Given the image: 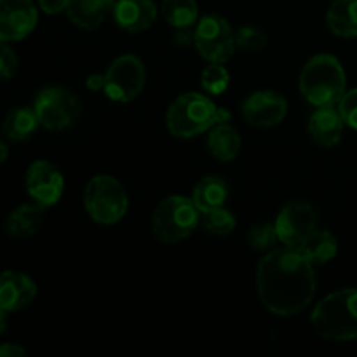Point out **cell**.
<instances>
[{"mask_svg":"<svg viewBox=\"0 0 357 357\" xmlns=\"http://www.w3.org/2000/svg\"><path fill=\"white\" fill-rule=\"evenodd\" d=\"M110 9L112 7L107 6L103 0H70L66 14L75 26L94 30L103 23Z\"/></svg>","mask_w":357,"mask_h":357,"instance_id":"obj_18","label":"cell"},{"mask_svg":"<svg viewBox=\"0 0 357 357\" xmlns=\"http://www.w3.org/2000/svg\"><path fill=\"white\" fill-rule=\"evenodd\" d=\"M338 112L349 128L357 129V87L342 96L338 101Z\"/></svg>","mask_w":357,"mask_h":357,"instance_id":"obj_30","label":"cell"},{"mask_svg":"<svg viewBox=\"0 0 357 357\" xmlns=\"http://www.w3.org/2000/svg\"><path fill=\"white\" fill-rule=\"evenodd\" d=\"M37 296V284L30 275L16 271L0 274V309L17 312L30 305Z\"/></svg>","mask_w":357,"mask_h":357,"instance_id":"obj_14","label":"cell"},{"mask_svg":"<svg viewBox=\"0 0 357 357\" xmlns=\"http://www.w3.org/2000/svg\"><path fill=\"white\" fill-rule=\"evenodd\" d=\"M208 149L218 160L229 162L236 159L241 150V136L232 126L220 122L211 129L208 136Z\"/></svg>","mask_w":357,"mask_h":357,"instance_id":"obj_22","label":"cell"},{"mask_svg":"<svg viewBox=\"0 0 357 357\" xmlns=\"http://www.w3.org/2000/svg\"><path fill=\"white\" fill-rule=\"evenodd\" d=\"M296 250L312 265H324L338 253V243L328 230H314Z\"/></svg>","mask_w":357,"mask_h":357,"instance_id":"obj_19","label":"cell"},{"mask_svg":"<svg viewBox=\"0 0 357 357\" xmlns=\"http://www.w3.org/2000/svg\"><path fill=\"white\" fill-rule=\"evenodd\" d=\"M345 72L335 56L317 54L303 66L300 91L314 107H333L345 94Z\"/></svg>","mask_w":357,"mask_h":357,"instance_id":"obj_3","label":"cell"},{"mask_svg":"<svg viewBox=\"0 0 357 357\" xmlns=\"http://www.w3.org/2000/svg\"><path fill=\"white\" fill-rule=\"evenodd\" d=\"M24 183H26L28 195L33 199V202L44 206V208L58 204L63 190H65V180H63L61 171L49 160L31 162L26 171Z\"/></svg>","mask_w":357,"mask_h":357,"instance_id":"obj_11","label":"cell"},{"mask_svg":"<svg viewBox=\"0 0 357 357\" xmlns=\"http://www.w3.org/2000/svg\"><path fill=\"white\" fill-rule=\"evenodd\" d=\"M87 87H89L91 91L105 89V75H100V73L89 75V79H87Z\"/></svg>","mask_w":357,"mask_h":357,"instance_id":"obj_33","label":"cell"},{"mask_svg":"<svg viewBox=\"0 0 357 357\" xmlns=\"http://www.w3.org/2000/svg\"><path fill=\"white\" fill-rule=\"evenodd\" d=\"M201 84L202 89H204L206 93L213 94V96H218V94L225 93L227 87H229L230 75L222 63H211V65L202 72Z\"/></svg>","mask_w":357,"mask_h":357,"instance_id":"obj_26","label":"cell"},{"mask_svg":"<svg viewBox=\"0 0 357 357\" xmlns=\"http://www.w3.org/2000/svg\"><path fill=\"white\" fill-rule=\"evenodd\" d=\"M70 0H38V6L45 14H59L66 10Z\"/></svg>","mask_w":357,"mask_h":357,"instance_id":"obj_31","label":"cell"},{"mask_svg":"<svg viewBox=\"0 0 357 357\" xmlns=\"http://www.w3.org/2000/svg\"><path fill=\"white\" fill-rule=\"evenodd\" d=\"M84 202L91 218L101 225H114L128 213V194L124 187L108 174L91 178L84 194Z\"/></svg>","mask_w":357,"mask_h":357,"instance_id":"obj_6","label":"cell"},{"mask_svg":"<svg viewBox=\"0 0 357 357\" xmlns=\"http://www.w3.org/2000/svg\"><path fill=\"white\" fill-rule=\"evenodd\" d=\"M288 101L275 91H257L243 103V115L255 128H272L284 121Z\"/></svg>","mask_w":357,"mask_h":357,"instance_id":"obj_13","label":"cell"},{"mask_svg":"<svg viewBox=\"0 0 357 357\" xmlns=\"http://www.w3.org/2000/svg\"><path fill=\"white\" fill-rule=\"evenodd\" d=\"M38 10L31 0H0V40L17 42L35 30Z\"/></svg>","mask_w":357,"mask_h":357,"instance_id":"obj_12","label":"cell"},{"mask_svg":"<svg viewBox=\"0 0 357 357\" xmlns=\"http://www.w3.org/2000/svg\"><path fill=\"white\" fill-rule=\"evenodd\" d=\"M248 243L257 251H271L274 250L275 243L279 241L278 230L272 223H261V225L253 227L246 236Z\"/></svg>","mask_w":357,"mask_h":357,"instance_id":"obj_27","label":"cell"},{"mask_svg":"<svg viewBox=\"0 0 357 357\" xmlns=\"http://www.w3.org/2000/svg\"><path fill=\"white\" fill-rule=\"evenodd\" d=\"M267 37L255 26H243L236 33V45L244 52H258L265 47Z\"/></svg>","mask_w":357,"mask_h":357,"instance_id":"obj_28","label":"cell"},{"mask_svg":"<svg viewBox=\"0 0 357 357\" xmlns=\"http://www.w3.org/2000/svg\"><path fill=\"white\" fill-rule=\"evenodd\" d=\"M38 126H40V121H38L35 108L21 107L9 112L2 124V131L13 142H24L33 136Z\"/></svg>","mask_w":357,"mask_h":357,"instance_id":"obj_23","label":"cell"},{"mask_svg":"<svg viewBox=\"0 0 357 357\" xmlns=\"http://www.w3.org/2000/svg\"><path fill=\"white\" fill-rule=\"evenodd\" d=\"M33 108L40 126L49 131H63L70 128L80 115V101L75 94L59 86L44 87L38 91Z\"/></svg>","mask_w":357,"mask_h":357,"instance_id":"obj_7","label":"cell"},{"mask_svg":"<svg viewBox=\"0 0 357 357\" xmlns=\"http://www.w3.org/2000/svg\"><path fill=\"white\" fill-rule=\"evenodd\" d=\"M199 208L194 199L171 195L159 202L152 215V230L164 244H176L187 239L199 223Z\"/></svg>","mask_w":357,"mask_h":357,"instance_id":"obj_5","label":"cell"},{"mask_svg":"<svg viewBox=\"0 0 357 357\" xmlns=\"http://www.w3.org/2000/svg\"><path fill=\"white\" fill-rule=\"evenodd\" d=\"M310 323L314 331L326 340H354L357 338V289H340L321 300Z\"/></svg>","mask_w":357,"mask_h":357,"instance_id":"obj_2","label":"cell"},{"mask_svg":"<svg viewBox=\"0 0 357 357\" xmlns=\"http://www.w3.org/2000/svg\"><path fill=\"white\" fill-rule=\"evenodd\" d=\"M145 66L142 59L132 54H124L115 59L105 73V94L110 100L131 101L138 96L145 86Z\"/></svg>","mask_w":357,"mask_h":357,"instance_id":"obj_9","label":"cell"},{"mask_svg":"<svg viewBox=\"0 0 357 357\" xmlns=\"http://www.w3.org/2000/svg\"><path fill=\"white\" fill-rule=\"evenodd\" d=\"M162 16L176 30L192 28L197 21V2L195 0H162Z\"/></svg>","mask_w":357,"mask_h":357,"instance_id":"obj_24","label":"cell"},{"mask_svg":"<svg viewBox=\"0 0 357 357\" xmlns=\"http://www.w3.org/2000/svg\"><path fill=\"white\" fill-rule=\"evenodd\" d=\"M194 42L202 58L223 65L232 58L236 35L225 17L218 14H208L197 23Z\"/></svg>","mask_w":357,"mask_h":357,"instance_id":"obj_8","label":"cell"},{"mask_svg":"<svg viewBox=\"0 0 357 357\" xmlns=\"http://www.w3.org/2000/svg\"><path fill=\"white\" fill-rule=\"evenodd\" d=\"M114 17L122 30L136 33L152 26L157 17V7L153 0H117Z\"/></svg>","mask_w":357,"mask_h":357,"instance_id":"obj_15","label":"cell"},{"mask_svg":"<svg viewBox=\"0 0 357 357\" xmlns=\"http://www.w3.org/2000/svg\"><path fill=\"white\" fill-rule=\"evenodd\" d=\"M103 2L107 3V6H110L112 9H114V6H115V3H117V0H103Z\"/></svg>","mask_w":357,"mask_h":357,"instance_id":"obj_36","label":"cell"},{"mask_svg":"<svg viewBox=\"0 0 357 357\" xmlns=\"http://www.w3.org/2000/svg\"><path fill=\"white\" fill-rule=\"evenodd\" d=\"M344 119L333 107H319L309 121V132L319 146L330 149L342 139Z\"/></svg>","mask_w":357,"mask_h":357,"instance_id":"obj_16","label":"cell"},{"mask_svg":"<svg viewBox=\"0 0 357 357\" xmlns=\"http://www.w3.org/2000/svg\"><path fill=\"white\" fill-rule=\"evenodd\" d=\"M45 216V208L44 206L37 204H21L7 216L6 229L7 234L17 239H24V237H30L40 229L42 222H44Z\"/></svg>","mask_w":357,"mask_h":357,"instance_id":"obj_17","label":"cell"},{"mask_svg":"<svg viewBox=\"0 0 357 357\" xmlns=\"http://www.w3.org/2000/svg\"><path fill=\"white\" fill-rule=\"evenodd\" d=\"M26 356V351H24L21 345L17 344H0V357H23Z\"/></svg>","mask_w":357,"mask_h":357,"instance_id":"obj_32","label":"cell"},{"mask_svg":"<svg viewBox=\"0 0 357 357\" xmlns=\"http://www.w3.org/2000/svg\"><path fill=\"white\" fill-rule=\"evenodd\" d=\"M7 157H9V150H7L6 143L0 139V164H3L7 160Z\"/></svg>","mask_w":357,"mask_h":357,"instance_id":"obj_35","label":"cell"},{"mask_svg":"<svg viewBox=\"0 0 357 357\" xmlns=\"http://www.w3.org/2000/svg\"><path fill=\"white\" fill-rule=\"evenodd\" d=\"M201 223L204 227V230H208L213 236H229L236 229V218L225 208H216L204 211L202 213Z\"/></svg>","mask_w":357,"mask_h":357,"instance_id":"obj_25","label":"cell"},{"mask_svg":"<svg viewBox=\"0 0 357 357\" xmlns=\"http://www.w3.org/2000/svg\"><path fill=\"white\" fill-rule=\"evenodd\" d=\"M314 265L296 248L271 250L257 271V286L261 303L272 314L289 317L300 314L314 298Z\"/></svg>","mask_w":357,"mask_h":357,"instance_id":"obj_1","label":"cell"},{"mask_svg":"<svg viewBox=\"0 0 357 357\" xmlns=\"http://www.w3.org/2000/svg\"><path fill=\"white\" fill-rule=\"evenodd\" d=\"M274 225L279 243L298 248L316 230V209L309 202H289L281 209Z\"/></svg>","mask_w":357,"mask_h":357,"instance_id":"obj_10","label":"cell"},{"mask_svg":"<svg viewBox=\"0 0 357 357\" xmlns=\"http://www.w3.org/2000/svg\"><path fill=\"white\" fill-rule=\"evenodd\" d=\"M328 26L344 38L357 37V0H335L328 10Z\"/></svg>","mask_w":357,"mask_h":357,"instance_id":"obj_21","label":"cell"},{"mask_svg":"<svg viewBox=\"0 0 357 357\" xmlns=\"http://www.w3.org/2000/svg\"><path fill=\"white\" fill-rule=\"evenodd\" d=\"M220 122L218 108L201 93H187L174 100L166 115V124L174 138H194Z\"/></svg>","mask_w":357,"mask_h":357,"instance_id":"obj_4","label":"cell"},{"mask_svg":"<svg viewBox=\"0 0 357 357\" xmlns=\"http://www.w3.org/2000/svg\"><path fill=\"white\" fill-rule=\"evenodd\" d=\"M227 197H229V187H227L225 180L216 176V174L202 178L195 185L194 194H192V199H194L195 206H197L201 213L209 211V209L223 208Z\"/></svg>","mask_w":357,"mask_h":357,"instance_id":"obj_20","label":"cell"},{"mask_svg":"<svg viewBox=\"0 0 357 357\" xmlns=\"http://www.w3.org/2000/svg\"><path fill=\"white\" fill-rule=\"evenodd\" d=\"M20 59L9 42L0 40V80H9L16 75Z\"/></svg>","mask_w":357,"mask_h":357,"instance_id":"obj_29","label":"cell"},{"mask_svg":"<svg viewBox=\"0 0 357 357\" xmlns=\"http://www.w3.org/2000/svg\"><path fill=\"white\" fill-rule=\"evenodd\" d=\"M7 314H9V312H6L3 309H0V335L6 333L7 326H9V319H7Z\"/></svg>","mask_w":357,"mask_h":357,"instance_id":"obj_34","label":"cell"}]
</instances>
